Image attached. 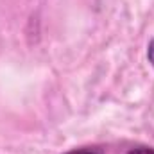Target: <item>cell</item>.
Wrapping results in <instances>:
<instances>
[{"label": "cell", "mask_w": 154, "mask_h": 154, "mask_svg": "<svg viewBox=\"0 0 154 154\" xmlns=\"http://www.w3.org/2000/svg\"><path fill=\"white\" fill-rule=\"evenodd\" d=\"M147 57H149L151 65L154 66V38L151 39V43H149V48H147Z\"/></svg>", "instance_id": "2"}, {"label": "cell", "mask_w": 154, "mask_h": 154, "mask_svg": "<svg viewBox=\"0 0 154 154\" xmlns=\"http://www.w3.org/2000/svg\"><path fill=\"white\" fill-rule=\"evenodd\" d=\"M127 154H154V149H151V147H138V149H133Z\"/></svg>", "instance_id": "1"}, {"label": "cell", "mask_w": 154, "mask_h": 154, "mask_svg": "<svg viewBox=\"0 0 154 154\" xmlns=\"http://www.w3.org/2000/svg\"><path fill=\"white\" fill-rule=\"evenodd\" d=\"M66 154H100V152L90 151V149H79V151H72V152H66Z\"/></svg>", "instance_id": "3"}]
</instances>
